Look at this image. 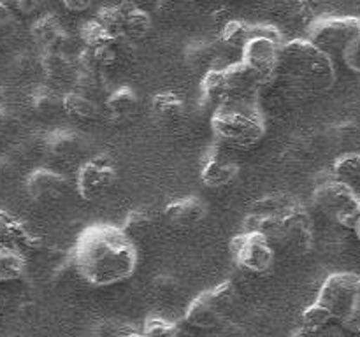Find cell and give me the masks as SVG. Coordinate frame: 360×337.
<instances>
[{
	"instance_id": "obj_12",
	"label": "cell",
	"mask_w": 360,
	"mask_h": 337,
	"mask_svg": "<svg viewBox=\"0 0 360 337\" xmlns=\"http://www.w3.org/2000/svg\"><path fill=\"white\" fill-rule=\"evenodd\" d=\"M118 181V167L109 154L86 158L76 172V192L86 202H95L112 190Z\"/></svg>"
},
{
	"instance_id": "obj_29",
	"label": "cell",
	"mask_w": 360,
	"mask_h": 337,
	"mask_svg": "<svg viewBox=\"0 0 360 337\" xmlns=\"http://www.w3.org/2000/svg\"><path fill=\"white\" fill-rule=\"evenodd\" d=\"M333 172L338 179L350 185L357 192L360 188V153L347 151L334 160Z\"/></svg>"
},
{
	"instance_id": "obj_26",
	"label": "cell",
	"mask_w": 360,
	"mask_h": 337,
	"mask_svg": "<svg viewBox=\"0 0 360 337\" xmlns=\"http://www.w3.org/2000/svg\"><path fill=\"white\" fill-rule=\"evenodd\" d=\"M25 269H27V253L0 244V284L20 279Z\"/></svg>"
},
{
	"instance_id": "obj_46",
	"label": "cell",
	"mask_w": 360,
	"mask_h": 337,
	"mask_svg": "<svg viewBox=\"0 0 360 337\" xmlns=\"http://www.w3.org/2000/svg\"><path fill=\"white\" fill-rule=\"evenodd\" d=\"M0 295H2V293H0ZM0 298H2V297H0Z\"/></svg>"
},
{
	"instance_id": "obj_34",
	"label": "cell",
	"mask_w": 360,
	"mask_h": 337,
	"mask_svg": "<svg viewBox=\"0 0 360 337\" xmlns=\"http://www.w3.org/2000/svg\"><path fill=\"white\" fill-rule=\"evenodd\" d=\"M16 11L6 2L0 0V46H6L16 37L20 21H18Z\"/></svg>"
},
{
	"instance_id": "obj_31",
	"label": "cell",
	"mask_w": 360,
	"mask_h": 337,
	"mask_svg": "<svg viewBox=\"0 0 360 337\" xmlns=\"http://www.w3.org/2000/svg\"><path fill=\"white\" fill-rule=\"evenodd\" d=\"M252 28L253 25L245 23V21L231 20L224 25V28H221L220 41L224 42V46H227V48L236 49V51L241 53V49L245 48L250 35H252Z\"/></svg>"
},
{
	"instance_id": "obj_38",
	"label": "cell",
	"mask_w": 360,
	"mask_h": 337,
	"mask_svg": "<svg viewBox=\"0 0 360 337\" xmlns=\"http://www.w3.org/2000/svg\"><path fill=\"white\" fill-rule=\"evenodd\" d=\"M316 7H319V4H316L315 0H299L297 6H295V13H297L295 18H299V20L304 21V23L311 25L313 21L316 20Z\"/></svg>"
},
{
	"instance_id": "obj_10",
	"label": "cell",
	"mask_w": 360,
	"mask_h": 337,
	"mask_svg": "<svg viewBox=\"0 0 360 337\" xmlns=\"http://www.w3.org/2000/svg\"><path fill=\"white\" fill-rule=\"evenodd\" d=\"M283 44L285 41L278 28L271 25H253L252 35L241 49V60L266 79L276 72Z\"/></svg>"
},
{
	"instance_id": "obj_4",
	"label": "cell",
	"mask_w": 360,
	"mask_h": 337,
	"mask_svg": "<svg viewBox=\"0 0 360 337\" xmlns=\"http://www.w3.org/2000/svg\"><path fill=\"white\" fill-rule=\"evenodd\" d=\"M211 130L224 146L248 150L266 136V114L255 100L221 104L211 114Z\"/></svg>"
},
{
	"instance_id": "obj_5",
	"label": "cell",
	"mask_w": 360,
	"mask_h": 337,
	"mask_svg": "<svg viewBox=\"0 0 360 337\" xmlns=\"http://www.w3.org/2000/svg\"><path fill=\"white\" fill-rule=\"evenodd\" d=\"M262 77L253 72L243 60L225 67L207 70L200 83V93L210 105L231 104V102L255 100Z\"/></svg>"
},
{
	"instance_id": "obj_30",
	"label": "cell",
	"mask_w": 360,
	"mask_h": 337,
	"mask_svg": "<svg viewBox=\"0 0 360 337\" xmlns=\"http://www.w3.org/2000/svg\"><path fill=\"white\" fill-rule=\"evenodd\" d=\"M333 316L329 315L326 308L319 304V302H313L311 305L302 311L301 316V330H297L295 333H320L327 329V326L333 323Z\"/></svg>"
},
{
	"instance_id": "obj_16",
	"label": "cell",
	"mask_w": 360,
	"mask_h": 337,
	"mask_svg": "<svg viewBox=\"0 0 360 337\" xmlns=\"http://www.w3.org/2000/svg\"><path fill=\"white\" fill-rule=\"evenodd\" d=\"M239 164L224 147L207 151L200 167V181L207 188H224L232 185L239 176Z\"/></svg>"
},
{
	"instance_id": "obj_3",
	"label": "cell",
	"mask_w": 360,
	"mask_h": 337,
	"mask_svg": "<svg viewBox=\"0 0 360 337\" xmlns=\"http://www.w3.org/2000/svg\"><path fill=\"white\" fill-rule=\"evenodd\" d=\"M278 72L302 98L329 91L336 84L334 58L309 39H294L283 44Z\"/></svg>"
},
{
	"instance_id": "obj_33",
	"label": "cell",
	"mask_w": 360,
	"mask_h": 337,
	"mask_svg": "<svg viewBox=\"0 0 360 337\" xmlns=\"http://www.w3.org/2000/svg\"><path fill=\"white\" fill-rule=\"evenodd\" d=\"M141 333L150 337H174L183 333V329L176 322L165 319L162 316H148L144 319Z\"/></svg>"
},
{
	"instance_id": "obj_21",
	"label": "cell",
	"mask_w": 360,
	"mask_h": 337,
	"mask_svg": "<svg viewBox=\"0 0 360 337\" xmlns=\"http://www.w3.org/2000/svg\"><path fill=\"white\" fill-rule=\"evenodd\" d=\"M139 109V97L130 86H120L109 91L104 98V112L115 125H127L132 121Z\"/></svg>"
},
{
	"instance_id": "obj_42",
	"label": "cell",
	"mask_w": 360,
	"mask_h": 337,
	"mask_svg": "<svg viewBox=\"0 0 360 337\" xmlns=\"http://www.w3.org/2000/svg\"><path fill=\"white\" fill-rule=\"evenodd\" d=\"M95 0H62L63 7L70 13H84L94 6Z\"/></svg>"
},
{
	"instance_id": "obj_45",
	"label": "cell",
	"mask_w": 360,
	"mask_h": 337,
	"mask_svg": "<svg viewBox=\"0 0 360 337\" xmlns=\"http://www.w3.org/2000/svg\"><path fill=\"white\" fill-rule=\"evenodd\" d=\"M359 309H360V283H359Z\"/></svg>"
},
{
	"instance_id": "obj_14",
	"label": "cell",
	"mask_w": 360,
	"mask_h": 337,
	"mask_svg": "<svg viewBox=\"0 0 360 337\" xmlns=\"http://www.w3.org/2000/svg\"><path fill=\"white\" fill-rule=\"evenodd\" d=\"M301 100V95L294 90V86L278 70L271 74L269 77L260 81L255 97V102L262 109L264 114L273 116H280L292 111V109L297 107Z\"/></svg>"
},
{
	"instance_id": "obj_15",
	"label": "cell",
	"mask_w": 360,
	"mask_h": 337,
	"mask_svg": "<svg viewBox=\"0 0 360 337\" xmlns=\"http://www.w3.org/2000/svg\"><path fill=\"white\" fill-rule=\"evenodd\" d=\"M27 195L41 207H55L65 200L69 193V181L63 174L53 168H35L25 181Z\"/></svg>"
},
{
	"instance_id": "obj_40",
	"label": "cell",
	"mask_w": 360,
	"mask_h": 337,
	"mask_svg": "<svg viewBox=\"0 0 360 337\" xmlns=\"http://www.w3.org/2000/svg\"><path fill=\"white\" fill-rule=\"evenodd\" d=\"M14 179V165L9 158H0V192H6Z\"/></svg>"
},
{
	"instance_id": "obj_2",
	"label": "cell",
	"mask_w": 360,
	"mask_h": 337,
	"mask_svg": "<svg viewBox=\"0 0 360 337\" xmlns=\"http://www.w3.org/2000/svg\"><path fill=\"white\" fill-rule=\"evenodd\" d=\"M245 230L262 232L276 251L302 256L313 246V221L297 199L273 193L255 200L245 216Z\"/></svg>"
},
{
	"instance_id": "obj_8",
	"label": "cell",
	"mask_w": 360,
	"mask_h": 337,
	"mask_svg": "<svg viewBox=\"0 0 360 337\" xmlns=\"http://www.w3.org/2000/svg\"><path fill=\"white\" fill-rule=\"evenodd\" d=\"M313 206L322 211L327 218L345 228H354L360 209L357 192L330 172L329 176L315 183L311 193Z\"/></svg>"
},
{
	"instance_id": "obj_35",
	"label": "cell",
	"mask_w": 360,
	"mask_h": 337,
	"mask_svg": "<svg viewBox=\"0 0 360 337\" xmlns=\"http://www.w3.org/2000/svg\"><path fill=\"white\" fill-rule=\"evenodd\" d=\"M192 11L190 0H157L155 4V13L167 21H178L186 18Z\"/></svg>"
},
{
	"instance_id": "obj_25",
	"label": "cell",
	"mask_w": 360,
	"mask_h": 337,
	"mask_svg": "<svg viewBox=\"0 0 360 337\" xmlns=\"http://www.w3.org/2000/svg\"><path fill=\"white\" fill-rule=\"evenodd\" d=\"M155 223H157V218H155L153 211L146 209V207H136L127 214L122 228L130 235L134 242H137L150 237Z\"/></svg>"
},
{
	"instance_id": "obj_22",
	"label": "cell",
	"mask_w": 360,
	"mask_h": 337,
	"mask_svg": "<svg viewBox=\"0 0 360 337\" xmlns=\"http://www.w3.org/2000/svg\"><path fill=\"white\" fill-rule=\"evenodd\" d=\"M41 70L51 84H74L76 58L65 51L41 53Z\"/></svg>"
},
{
	"instance_id": "obj_43",
	"label": "cell",
	"mask_w": 360,
	"mask_h": 337,
	"mask_svg": "<svg viewBox=\"0 0 360 337\" xmlns=\"http://www.w3.org/2000/svg\"><path fill=\"white\" fill-rule=\"evenodd\" d=\"M352 230L355 232V235H357V239L360 241V209H359V214H357V220H355L354 223V228Z\"/></svg>"
},
{
	"instance_id": "obj_6",
	"label": "cell",
	"mask_w": 360,
	"mask_h": 337,
	"mask_svg": "<svg viewBox=\"0 0 360 337\" xmlns=\"http://www.w3.org/2000/svg\"><path fill=\"white\" fill-rule=\"evenodd\" d=\"M238 305V290L234 283L224 281L211 290L197 295L185 312V325L199 330H213L224 326Z\"/></svg>"
},
{
	"instance_id": "obj_39",
	"label": "cell",
	"mask_w": 360,
	"mask_h": 337,
	"mask_svg": "<svg viewBox=\"0 0 360 337\" xmlns=\"http://www.w3.org/2000/svg\"><path fill=\"white\" fill-rule=\"evenodd\" d=\"M18 14H34L42 7L44 0H6Z\"/></svg>"
},
{
	"instance_id": "obj_9",
	"label": "cell",
	"mask_w": 360,
	"mask_h": 337,
	"mask_svg": "<svg viewBox=\"0 0 360 337\" xmlns=\"http://www.w3.org/2000/svg\"><path fill=\"white\" fill-rule=\"evenodd\" d=\"M95 18L112 35L129 42H137L146 37L153 25L151 14L134 0H122L102 7Z\"/></svg>"
},
{
	"instance_id": "obj_41",
	"label": "cell",
	"mask_w": 360,
	"mask_h": 337,
	"mask_svg": "<svg viewBox=\"0 0 360 337\" xmlns=\"http://www.w3.org/2000/svg\"><path fill=\"white\" fill-rule=\"evenodd\" d=\"M7 118H9V95L6 88L0 86V133L6 128Z\"/></svg>"
},
{
	"instance_id": "obj_19",
	"label": "cell",
	"mask_w": 360,
	"mask_h": 337,
	"mask_svg": "<svg viewBox=\"0 0 360 337\" xmlns=\"http://www.w3.org/2000/svg\"><path fill=\"white\" fill-rule=\"evenodd\" d=\"M207 207L197 197H183L172 200L164 209V218L176 230H190L206 218Z\"/></svg>"
},
{
	"instance_id": "obj_36",
	"label": "cell",
	"mask_w": 360,
	"mask_h": 337,
	"mask_svg": "<svg viewBox=\"0 0 360 337\" xmlns=\"http://www.w3.org/2000/svg\"><path fill=\"white\" fill-rule=\"evenodd\" d=\"M340 58L343 60V63L352 70V72L360 74V34L355 35V37L348 42V46L343 49Z\"/></svg>"
},
{
	"instance_id": "obj_24",
	"label": "cell",
	"mask_w": 360,
	"mask_h": 337,
	"mask_svg": "<svg viewBox=\"0 0 360 337\" xmlns=\"http://www.w3.org/2000/svg\"><path fill=\"white\" fill-rule=\"evenodd\" d=\"M102 105L97 98L84 95L77 90L63 93V112L76 123H94L101 118Z\"/></svg>"
},
{
	"instance_id": "obj_11",
	"label": "cell",
	"mask_w": 360,
	"mask_h": 337,
	"mask_svg": "<svg viewBox=\"0 0 360 337\" xmlns=\"http://www.w3.org/2000/svg\"><path fill=\"white\" fill-rule=\"evenodd\" d=\"M232 262L250 274H266L273 267L276 249L273 242L257 230H245L234 235L229 244Z\"/></svg>"
},
{
	"instance_id": "obj_23",
	"label": "cell",
	"mask_w": 360,
	"mask_h": 337,
	"mask_svg": "<svg viewBox=\"0 0 360 337\" xmlns=\"http://www.w3.org/2000/svg\"><path fill=\"white\" fill-rule=\"evenodd\" d=\"M0 244L30 251L37 244V237L27 228L23 221L18 220L7 211L0 209Z\"/></svg>"
},
{
	"instance_id": "obj_44",
	"label": "cell",
	"mask_w": 360,
	"mask_h": 337,
	"mask_svg": "<svg viewBox=\"0 0 360 337\" xmlns=\"http://www.w3.org/2000/svg\"><path fill=\"white\" fill-rule=\"evenodd\" d=\"M355 330L360 333V316H359V322H357V326H355Z\"/></svg>"
},
{
	"instance_id": "obj_32",
	"label": "cell",
	"mask_w": 360,
	"mask_h": 337,
	"mask_svg": "<svg viewBox=\"0 0 360 337\" xmlns=\"http://www.w3.org/2000/svg\"><path fill=\"white\" fill-rule=\"evenodd\" d=\"M186 63H188L192 69L195 70H204V74L207 70L213 69V62L217 60V49L211 42L200 41V42H193L185 53Z\"/></svg>"
},
{
	"instance_id": "obj_13",
	"label": "cell",
	"mask_w": 360,
	"mask_h": 337,
	"mask_svg": "<svg viewBox=\"0 0 360 337\" xmlns=\"http://www.w3.org/2000/svg\"><path fill=\"white\" fill-rule=\"evenodd\" d=\"M360 34V18L319 16L308 25V39L330 56H341L348 42Z\"/></svg>"
},
{
	"instance_id": "obj_7",
	"label": "cell",
	"mask_w": 360,
	"mask_h": 337,
	"mask_svg": "<svg viewBox=\"0 0 360 337\" xmlns=\"http://www.w3.org/2000/svg\"><path fill=\"white\" fill-rule=\"evenodd\" d=\"M360 277L352 272L330 274L320 286L315 300L329 311L333 319L340 325L354 329L357 326Z\"/></svg>"
},
{
	"instance_id": "obj_17",
	"label": "cell",
	"mask_w": 360,
	"mask_h": 337,
	"mask_svg": "<svg viewBox=\"0 0 360 337\" xmlns=\"http://www.w3.org/2000/svg\"><path fill=\"white\" fill-rule=\"evenodd\" d=\"M151 116L160 128L174 133L185 126L188 111L185 100L179 95L172 91H160L151 98Z\"/></svg>"
},
{
	"instance_id": "obj_18",
	"label": "cell",
	"mask_w": 360,
	"mask_h": 337,
	"mask_svg": "<svg viewBox=\"0 0 360 337\" xmlns=\"http://www.w3.org/2000/svg\"><path fill=\"white\" fill-rule=\"evenodd\" d=\"M32 39L37 44V48L41 49V53L48 51H65L69 53L70 48V39L69 32L63 28V25L60 23L58 18L55 14H44V16L39 18L34 25H32Z\"/></svg>"
},
{
	"instance_id": "obj_1",
	"label": "cell",
	"mask_w": 360,
	"mask_h": 337,
	"mask_svg": "<svg viewBox=\"0 0 360 337\" xmlns=\"http://www.w3.org/2000/svg\"><path fill=\"white\" fill-rule=\"evenodd\" d=\"M136 242L122 227L94 223L77 235L70 251L72 269L84 283L104 288L130 279L137 269Z\"/></svg>"
},
{
	"instance_id": "obj_28",
	"label": "cell",
	"mask_w": 360,
	"mask_h": 337,
	"mask_svg": "<svg viewBox=\"0 0 360 337\" xmlns=\"http://www.w3.org/2000/svg\"><path fill=\"white\" fill-rule=\"evenodd\" d=\"M30 102L34 111H37L39 114L53 116L56 114V111H63V95L55 86H49V84H42V86L35 88Z\"/></svg>"
},
{
	"instance_id": "obj_20",
	"label": "cell",
	"mask_w": 360,
	"mask_h": 337,
	"mask_svg": "<svg viewBox=\"0 0 360 337\" xmlns=\"http://www.w3.org/2000/svg\"><path fill=\"white\" fill-rule=\"evenodd\" d=\"M44 153L58 164H72L84 154V139L74 130H55L44 139Z\"/></svg>"
},
{
	"instance_id": "obj_37",
	"label": "cell",
	"mask_w": 360,
	"mask_h": 337,
	"mask_svg": "<svg viewBox=\"0 0 360 337\" xmlns=\"http://www.w3.org/2000/svg\"><path fill=\"white\" fill-rule=\"evenodd\" d=\"M95 332L101 333V336H137V333H141V330L134 329V326H130V323L125 322H104Z\"/></svg>"
},
{
	"instance_id": "obj_27",
	"label": "cell",
	"mask_w": 360,
	"mask_h": 337,
	"mask_svg": "<svg viewBox=\"0 0 360 337\" xmlns=\"http://www.w3.org/2000/svg\"><path fill=\"white\" fill-rule=\"evenodd\" d=\"M319 144H316L315 133H299L288 140L283 151V157L292 164H309L315 160Z\"/></svg>"
}]
</instances>
